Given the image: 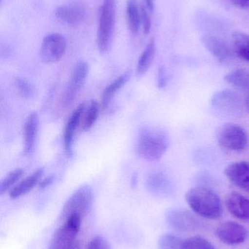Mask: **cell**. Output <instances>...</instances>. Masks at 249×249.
<instances>
[{"mask_svg": "<svg viewBox=\"0 0 249 249\" xmlns=\"http://www.w3.org/2000/svg\"><path fill=\"white\" fill-rule=\"evenodd\" d=\"M168 133L160 127H142L137 136L136 151L137 155L148 160H159L169 147Z\"/></svg>", "mask_w": 249, "mask_h": 249, "instance_id": "1", "label": "cell"}, {"mask_svg": "<svg viewBox=\"0 0 249 249\" xmlns=\"http://www.w3.org/2000/svg\"><path fill=\"white\" fill-rule=\"evenodd\" d=\"M185 197L192 210L205 219H218L223 213L220 197L207 187L202 186L192 187L186 193Z\"/></svg>", "mask_w": 249, "mask_h": 249, "instance_id": "2", "label": "cell"}, {"mask_svg": "<svg viewBox=\"0 0 249 249\" xmlns=\"http://www.w3.org/2000/svg\"><path fill=\"white\" fill-rule=\"evenodd\" d=\"M82 219L83 218L77 215L67 218L54 232L48 249H80L81 244L77 235Z\"/></svg>", "mask_w": 249, "mask_h": 249, "instance_id": "3", "label": "cell"}, {"mask_svg": "<svg viewBox=\"0 0 249 249\" xmlns=\"http://www.w3.org/2000/svg\"><path fill=\"white\" fill-rule=\"evenodd\" d=\"M115 21V0H104L100 10L97 32V47L100 53L109 50Z\"/></svg>", "mask_w": 249, "mask_h": 249, "instance_id": "4", "label": "cell"}, {"mask_svg": "<svg viewBox=\"0 0 249 249\" xmlns=\"http://www.w3.org/2000/svg\"><path fill=\"white\" fill-rule=\"evenodd\" d=\"M213 112L224 118H235L243 113V102L239 95L233 90H222L216 92L211 101Z\"/></svg>", "mask_w": 249, "mask_h": 249, "instance_id": "5", "label": "cell"}, {"mask_svg": "<svg viewBox=\"0 0 249 249\" xmlns=\"http://www.w3.org/2000/svg\"><path fill=\"white\" fill-rule=\"evenodd\" d=\"M93 193L89 186L83 185L76 190L64 203L60 214V220L64 222L73 215L83 216L87 214L92 207Z\"/></svg>", "mask_w": 249, "mask_h": 249, "instance_id": "6", "label": "cell"}, {"mask_svg": "<svg viewBox=\"0 0 249 249\" xmlns=\"http://www.w3.org/2000/svg\"><path fill=\"white\" fill-rule=\"evenodd\" d=\"M218 143L232 151H242L248 144V135L239 124L228 123L219 127L216 134Z\"/></svg>", "mask_w": 249, "mask_h": 249, "instance_id": "7", "label": "cell"}, {"mask_svg": "<svg viewBox=\"0 0 249 249\" xmlns=\"http://www.w3.org/2000/svg\"><path fill=\"white\" fill-rule=\"evenodd\" d=\"M67 41L59 34L47 35L41 44L39 55L41 60L46 64L60 61L65 53Z\"/></svg>", "mask_w": 249, "mask_h": 249, "instance_id": "8", "label": "cell"}, {"mask_svg": "<svg viewBox=\"0 0 249 249\" xmlns=\"http://www.w3.org/2000/svg\"><path fill=\"white\" fill-rule=\"evenodd\" d=\"M89 71V66L86 61H81L76 64L63 96L64 106H68L76 99L86 82Z\"/></svg>", "mask_w": 249, "mask_h": 249, "instance_id": "9", "label": "cell"}, {"mask_svg": "<svg viewBox=\"0 0 249 249\" xmlns=\"http://www.w3.org/2000/svg\"><path fill=\"white\" fill-rule=\"evenodd\" d=\"M215 234L221 242L229 246L242 244L248 238V231L243 225L230 221L219 225Z\"/></svg>", "mask_w": 249, "mask_h": 249, "instance_id": "10", "label": "cell"}, {"mask_svg": "<svg viewBox=\"0 0 249 249\" xmlns=\"http://www.w3.org/2000/svg\"><path fill=\"white\" fill-rule=\"evenodd\" d=\"M167 222L174 229L182 232H190L199 228V222L191 213L185 210L174 209L168 211Z\"/></svg>", "mask_w": 249, "mask_h": 249, "instance_id": "11", "label": "cell"}, {"mask_svg": "<svg viewBox=\"0 0 249 249\" xmlns=\"http://www.w3.org/2000/svg\"><path fill=\"white\" fill-rule=\"evenodd\" d=\"M225 174L234 185L249 193V162L239 161L226 167Z\"/></svg>", "mask_w": 249, "mask_h": 249, "instance_id": "12", "label": "cell"}, {"mask_svg": "<svg viewBox=\"0 0 249 249\" xmlns=\"http://www.w3.org/2000/svg\"><path fill=\"white\" fill-rule=\"evenodd\" d=\"M205 48L219 62L225 63L229 61L232 51L225 41L217 36L206 35L202 38Z\"/></svg>", "mask_w": 249, "mask_h": 249, "instance_id": "13", "label": "cell"}, {"mask_svg": "<svg viewBox=\"0 0 249 249\" xmlns=\"http://www.w3.org/2000/svg\"><path fill=\"white\" fill-rule=\"evenodd\" d=\"M228 212L241 220L249 221V198L241 193L232 192L225 201Z\"/></svg>", "mask_w": 249, "mask_h": 249, "instance_id": "14", "label": "cell"}, {"mask_svg": "<svg viewBox=\"0 0 249 249\" xmlns=\"http://www.w3.org/2000/svg\"><path fill=\"white\" fill-rule=\"evenodd\" d=\"M56 18L61 23L69 26L80 24L85 18V10L80 4H73L60 6L55 10Z\"/></svg>", "mask_w": 249, "mask_h": 249, "instance_id": "15", "label": "cell"}, {"mask_svg": "<svg viewBox=\"0 0 249 249\" xmlns=\"http://www.w3.org/2000/svg\"><path fill=\"white\" fill-rule=\"evenodd\" d=\"M86 105L84 103L80 104L72 113L66 124L64 133V144L67 155H72L73 145L74 142L75 135L77 127L80 125L82 116L84 113Z\"/></svg>", "mask_w": 249, "mask_h": 249, "instance_id": "16", "label": "cell"}, {"mask_svg": "<svg viewBox=\"0 0 249 249\" xmlns=\"http://www.w3.org/2000/svg\"><path fill=\"white\" fill-rule=\"evenodd\" d=\"M39 127V117L37 112H33L26 118L23 127V142H24V155H31L35 150L37 136Z\"/></svg>", "mask_w": 249, "mask_h": 249, "instance_id": "17", "label": "cell"}, {"mask_svg": "<svg viewBox=\"0 0 249 249\" xmlns=\"http://www.w3.org/2000/svg\"><path fill=\"white\" fill-rule=\"evenodd\" d=\"M44 174L42 168H38L30 176L19 181L15 187L10 190V196L12 199H17L29 193L42 178Z\"/></svg>", "mask_w": 249, "mask_h": 249, "instance_id": "18", "label": "cell"}, {"mask_svg": "<svg viewBox=\"0 0 249 249\" xmlns=\"http://www.w3.org/2000/svg\"><path fill=\"white\" fill-rule=\"evenodd\" d=\"M147 187L152 193L159 196H166L171 190L168 178L162 173H152L147 178Z\"/></svg>", "mask_w": 249, "mask_h": 249, "instance_id": "19", "label": "cell"}, {"mask_svg": "<svg viewBox=\"0 0 249 249\" xmlns=\"http://www.w3.org/2000/svg\"><path fill=\"white\" fill-rule=\"evenodd\" d=\"M225 80L235 89L249 90V70L247 69H235L225 76Z\"/></svg>", "mask_w": 249, "mask_h": 249, "instance_id": "20", "label": "cell"}, {"mask_svg": "<svg viewBox=\"0 0 249 249\" xmlns=\"http://www.w3.org/2000/svg\"><path fill=\"white\" fill-rule=\"evenodd\" d=\"M155 53L156 42L154 39H152L145 48L137 62V74L139 77H141L147 72L154 59Z\"/></svg>", "mask_w": 249, "mask_h": 249, "instance_id": "21", "label": "cell"}, {"mask_svg": "<svg viewBox=\"0 0 249 249\" xmlns=\"http://www.w3.org/2000/svg\"><path fill=\"white\" fill-rule=\"evenodd\" d=\"M127 21L131 33L137 35L141 24V12L136 0H127Z\"/></svg>", "mask_w": 249, "mask_h": 249, "instance_id": "22", "label": "cell"}, {"mask_svg": "<svg viewBox=\"0 0 249 249\" xmlns=\"http://www.w3.org/2000/svg\"><path fill=\"white\" fill-rule=\"evenodd\" d=\"M130 75L128 72L124 73L115 79L104 90L102 95V104L104 107H107L109 105L111 99L121 88L125 86L126 83L130 80Z\"/></svg>", "mask_w": 249, "mask_h": 249, "instance_id": "23", "label": "cell"}, {"mask_svg": "<svg viewBox=\"0 0 249 249\" xmlns=\"http://www.w3.org/2000/svg\"><path fill=\"white\" fill-rule=\"evenodd\" d=\"M232 39L235 53L240 58L249 63V34L235 32Z\"/></svg>", "mask_w": 249, "mask_h": 249, "instance_id": "24", "label": "cell"}, {"mask_svg": "<svg viewBox=\"0 0 249 249\" xmlns=\"http://www.w3.org/2000/svg\"><path fill=\"white\" fill-rule=\"evenodd\" d=\"M23 171L20 168H16L9 173L0 184V194H4L19 183V180L23 176Z\"/></svg>", "mask_w": 249, "mask_h": 249, "instance_id": "25", "label": "cell"}, {"mask_svg": "<svg viewBox=\"0 0 249 249\" xmlns=\"http://www.w3.org/2000/svg\"><path fill=\"white\" fill-rule=\"evenodd\" d=\"M181 249H216L213 244L206 238L193 236L183 241Z\"/></svg>", "mask_w": 249, "mask_h": 249, "instance_id": "26", "label": "cell"}, {"mask_svg": "<svg viewBox=\"0 0 249 249\" xmlns=\"http://www.w3.org/2000/svg\"><path fill=\"white\" fill-rule=\"evenodd\" d=\"M99 112V105L97 101L93 100L88 108L86 115L83 124V130L88 131L90 130L96 123Z\"/></svg>", "mask_w": 249, "mask_h": 249, "instance_id": "27", "label": "cell"}, {"mask_svg": "<svg viewBox=\"0 0 249 249\" xmlns=\"http://www.w3.org/2000/svg\"><path fill=\"white\" fill-rule=\"evenodd\" d=\"M183 241L175 235L165 234L159 238L158 247L159 249H181Z\"/></svg>", "mask_w": 249, "mask_h": 249, "instance_id": "28", "label": "cell"}, {"mask_svg": "<svg viewBox=\"0 0 249 249\" xmlns=\"http://www.w3.org/2000/svg\"><path fill=\"white\" fill-rule=\"evenodd\" d=\"M16 85L20 93L24 97L29 98L33 95V88L32 85L24 79L16 78Z\"/></svg>", "mask_w": 249, "mask_h": 249, "instance_id": "29", "label": "cell"}, {"mask_svg": "<svg viewBox=\"0 0 249 249\" xmlns=\"http://www.w3.org/2000/svg\"><path fill=\"white\" fill-rule=\"evenodd\" d=\"M86 249H111L106 240L102 237H95L89 243Z\"/></svg>", "mask_w": 249, "mask_h": 249, "instance_id": "30", "label": "cell"}, {"mask_svg": "<svg viewBox=\"0 0 249 249\" xmlns=\"http://www.w3.org/2000/svg\"><path fill=\"white\" fill-rule=\"evenodd\" d=\"M147 9L143 5L140 8L141 23L143 24V31H144L145 34H149L151 31V28H152V20H151L150 16H149Z\"/></svg>", "mask_w": 249, "mask_h": 249, "instance_id": "31", "label": "cell"}, {"mask_svg": "<svg viewBox=\"0 0 249 249\" xmlns=\"http://www.w3.org/2000/svg\"><path fill=\"white\" fill-rule=\"evenodd\" d=\"M168 74L165 67H160L158 71L157 86L159 89H164L168 85Z\"/></svg>", "mask_w": 249, "mask_h": 249, "instance_id": "32", "label": "cell"}, {"mask_svg": "<svg viewBox=\"0 0 249 249\" xmlns=\"http://www.w3.org/2000/svg\"><path fill=\"white\" fill-rule=\"evenodd\" d=\"M235 7L244 10L249 9V0H230Z\"/></svg>", "mask_w": 249, "mask_h": 249, "instance_id": "33", "label": "cell"}, {"mask_svg": "<svg viewBox=\"0 0 249 249\" xmlns=\"http://www.w3.org/2000/svg\"><path fill=\"white\" fill-rule=\"evenodd\" d=\"M55 178V176L53 175L49 176V177H47V178H44V179H42V181L39 182V188H46V187H48V186L51 185V184L54 182Z\"/></svg>", "mask_w": 249, "mask_h": 249, "instance_id": "34", "label": "cell"}, {"mask_svg": "<svg viewBox=\"0 0 249 249\" xmlns=\"http://www.w3.org/2000/svg\"><path fill=\"white\" fill-rule=\"evenodd\" d=\"M146 7L150 12H153L154 9V1L153 0H146Z\"/></svg>", "mask_w": 249, "mask_h": 249, "instance_id": "35", "label": "cell"}, {"mask_svg": "<svg viewBox=\"0 0 249 249\" xmlns=\"http://www.w3.org/2000/svg\"><path fill=\"white\" fill-rule=\"evenodd\" d=\"M245 105L247 110L249 112V92L248 94H247V97H246Z\"/></svg>", "mask_w": 249, "mask_h": 249, "instance_id": "36", "label": "cell"}]
</instances>
